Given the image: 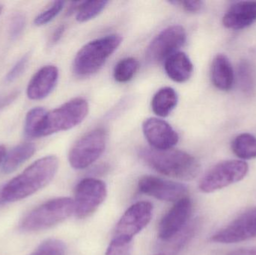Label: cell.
I'll return each instance as SVG.
<instances>
[{
  "mask_svg": "<svg viewBox=\"0 0 256 255\" xmlns=\"http://www.w3.org/2000/svg\"><path fill=\"white\" fill-rule=\"evenodd\" d=\"M58 168V160L55 156L39 159L2 187L3 202L21 200L42 190L52 181Z\"/></svg>",
  "mask_w": 256,
  "mask_h": 255,
  "instance_id": "obj_1",
  "label": "cell"
},
{
  "mask_svg": "<svg viewBox=\"0 0 256 255\" xmlns=\"http://www.w3.org/2000/svg\"><path fill=\"white\" fill-rule=\"evenodd\" d=\"M138 155L154 170L176 179L191 181L200 172L198 160L184 151L144 148L140 150Z\"/></svg>",
  "mask_w": 256,
  "mask_h": 255,
  "instance_id": "obj_2",
  "label": "cell"
},
{
  "mask_svg": "<svg viewBox=\"0 0 256 255\" xmlns=\"http://www.w3.org/2000/svg\"><path fill=\"white\" fill-rule=\"evenodd\" d=\"M122 42L120 34H114L96 39L82 46L74 61V72L81 77L90 76L98 71L108 58Z\"/></svg>",
  "mask_w": 256,
  "mask_h": 255,
  "instance_id": "obj_3",
  "label": "cell"
},
{
  "mask_svg": "<svg viewBox=\"0 0 256 255\" xmlns=\"http://www.w3.org/2000/svg\"><path fill=\"white\" fill-rule=\"evenodd\" d=\"M88 109V102L85 99L78 97L46 112L40 124L38 138L45 137L74 128L85 119Z\"/></svg>",
  "mask_w": 256,
  "mask_h": 255,
  "instance_id": "obj_4",
  "label": "cell"
},
{
  "mask_svg": "<svg viewBox=\"0 0 256 255\" xmlns=\"http://www.w3.org/2000/svg\"><path fill=\"white\" fill-rule=\"evenodd\" d=\"M74 212L73 199L57 198L33 210L21 223L25 232H38L50 229L68 219Z\"/></svg>",
  "mask_w": 256,
  "mask_h": 255,
  "instance_id": "obj_5",
  "label": "cell"
},
{
  "mask_svg": "<svg viewBox=\"0 0 256 255\" xmlns=\"http://www.w3.org/2000/svg\"><path fill=\"white\" fill-rule=\"evenodd\" d=\"M249 172V166L243 160H226L218 163L202 178L200 189L204 193L222 190L242 181Z\"/></svg>",
  "mask_w": 256,
  "mask_h": 255,
  "instance_id": "obj_6",
  "label": "cell"
},
{
  "mask_svg": "<svg viewBox=\"0 0 256 255\" xmlns=\"http://www.w3.org/2000/svg\"><path fill=\"white\" fill-rule=\"evenodd\" d=\"M106 142L108 133L104 129H94L88 132L70 149L68 156L70 166L78 170L91 166L104 152Z\"/></svg>",
  "mask_w": 256,
  "mask_h": 255,
  "instance_id": "obj_7",
  "label": "cell"
},
{
  "mask_svg": "<svg viewBox=\"0 0 256 255\" xmlns=\"http://www.w3.org/2000/svg\"><path fill=\"white\" fill-rule=\"evenodd\" d=\"M108 196V189L104 181L86 178L78 184L75 190V216L78 219L88 218L100 206Z\"/></svg>",
  "mask_w": 256,
  "mask_h": 255,
  "instance_id": "obj_8",
  "label": "cell"
},
{
  "mask_svg": "<svg viewBox=\"0 0 256 255\" xmlns=\"http://www.w3.org/2000/svg\"><path fill=\"white\" fill-rule=\"evenodd\" d=\"M186 39V31L182 25H172L165 28L149 44L146 51L148 61L156 64L166 61L178 52Z\"/></svg>",
  "mask_w": 256,
  "mask_h": 255,
  "instance_id": "obj_9",
  "label": "cell"
},
{
  "mask_svg": "<svg viewBox=\"0 0 256 255\" xmlns=\"http://www.w3.org/2000/svg\"><path fill=\"white\" fill-rule=\"evenodd\" d=\"M256 238V208L248 210L210 238L216 244H232Z\"/></svg>",
  "mask_w": 256,
  "mask_h": 255,
  "instance_id": "obj_10",
  "label": "cell"
},
{
  "mask_svg": "<svg viewBox=\"0 0 256 255\" xmlns=\"http://www.w3.org/2000/svg\"><path fill=\"white\" fill-rule=\"evenodd\" d=\"M153 205L150 202H137L124 213L116 228L115 238L132 241L150 223Z\"/></svg>",
  "mask_w": 256,
  "mask_h": 255,
  "instance_id": "obj_11",
  "label": "cell"
},
{
  "mask_svg": "<svg viewBox=\"0 0 256 255\" xmlns=\"http://www.w3.org/2000/svg\"><path fill=\"white\" fill-rule=\"evenodd\" d=\"M142 193L164 202H178L188 197V188L184 184L154 176H144L138 181Z\"/></svg>",
  "mask_w": 256,
  "mask_h": 255,
  "instance_id": "obj_12",
  "label": "cell"
},
{
  "mask_svg": "<svg viewBox=\"0 0 256 255\" xmlns=\"http://www.w3.org/2000/svg\"><path fill=\"white\" fill-rule=\"evenodd\" d=\"M192 208V202L188 197L174 204L160 223L158 237L161 241L167 242L186 227Z\"/></svg>",
  "mask_w": 256,
  "mask_h": 255,
  "instance_id": "obj_13",
  "label": "cell"
},
{
  "mask_svg": "<svg viewBox=\"0 0 256 255\" xmlns=\"http://www.w3.org/2000/svg\"><path fill=\"white\" fill-rule=\"evenodd\" d=\"M142 130L148 142L154 149H172L178 142L177 132L164 120L148 118L143 123Z\"/></svg>",
  "mask_w": 256,
  "mask_h": 255,
  "instance_id": "obj_14",
  "label": "cell"
},
{
  "mask_svg": "<svg viewBox=\"0 0 256 255\" xmlns=\"http://www.w3.org/2000/svg\"><path fill=\"white\" fill-rule=\"evenodd\" d=\"M58 70L56 66L46 65L36 72L28 82L26 94L32 100H40L48 97L56 85Z\"/></svg>",
  "mask_w": 256,
  "mask_h": 255,
  "instance_id": "obj_15",
  "label": "cell"
},
{
  "mask_svg": "<svg viewBox=\"0 0 256 255\" xmlns=\"http://www.w3.org/2000/svg\"><path fill=\"white\" fill-rule=\"evenodd\" d=\"M256 21V1H240L233 4L222 18L224 26L230 29L248 28Z\"/></svg>",
  "mask_w": 256,
  "mask_h": 255,
  "instance_id": "obj_16",
  "label": "cell"
},
{
  "mask_svg": "<svg viewBox=\"0 0 256 255\" xmlns=\"http://www.w3.org/2000/svg\"><path fill=\"white\" fill-rule=\"evenodd\" d=\"M212 80L214 85L220 91H230L234 85V70L230 60L224 54L216 55L214 59Z\"/></svg>",
  "mask_w": 256,
  "mask_h": 255,
  "instance_id": "obj_17",
  "label": "cell"
},
{
  "mask_svg": "<svg viewBox=\"0 0 256 255\" xmlns=\"http://www.w3.org/2000/svg\"><path fill=\"white\" fill-rule=\"evenodd\" d=\"M166 73L174 82H186L192 76L194 65L189 57L183 52H177L165 61Z\"/></svg>",
  "mask_w": 256,
  "mask_h": 255,
  "instance_id": "obj_18",
  "label": "cell"
},
{
  "mask_svg": "<svg viewBox=\"0 0 256 255\" xmlns=\"http://www.w3.org/2000/svg\"><path fill=\"white\" fill-rule=\"evenodd\" d=\"M36 146L32 143L20 144L10 150L3 160L2 172L10 174L14 172L22 163L32 157L36 152Z\"/></svg>",
  "mask_w": 256,
  "mask_h": 255,
  "instance_id": "obj_19",
  "label": "cell"
},
{
  "mask_svg": "<svg viewBox=\"0 0 256 255\" xmlns=\"http://www.w3.org/2000/svg\"><path fill=\"white\" fill-rule=\"evenodd\" d=\"M178 100L177 93L172 88H161L152 99V110L158 116L167 117L177 106Z\"/></svg>",
  "mask_w": 256,
  "mask_h": 255,
  "instance_id": "obj_20",
  "label": "cell"
},
{
  "mask_svg": "<svg viewBox=\"0 0 256 255\" xmlns=\"http://www.w3.org/2000/svg\"><path fill=\"white\" fill-rule=\"evenodd\" d=\"M232 150L238 158L244 160L256 158V137L250 133H242L232 142Z\"/></svg>",
  "mask_w": 256,
  "mask_h": 255,
  "instance_id": "obj_21",
  "label": "cell"
},
{
  "mask_svg": "<svg viewBox=\"0 0 256 255\" xmlns=\"http://www.w3.org/2000/svg\"><path fill=\"white\" fill-rule=\"evenodd\" d=\"M238 79L240 89L248 95L256 91V74L254 66L248 60H242L238 66Z\"/></svg>",
  "mask_w": 256,
  "mask_h": 255,
  "instance_id": "obj_22",
  "label": "cell"
},
{
  "mask_svg": "<svg viewBox=\"0 0 256 255\" xmlns=\"http://www.w3.org/2000/svg\"><path fill=\"white\" fill-rule=\"evenodd\" d=\"M140 64L136 58H123L118 61L114 69V78L116 81L121 83L130 80L138 71Z\"/></svg>",
  "mask_w": 256,
  "mask_h": 255,
  "instance_id": "obj_23",
  "label": "cell"
},
{
  "mask_svg": "<svg viewBox=\"0 0 256 255\" xmlns=\"http://www.w3.org/2000/svg\"><path fill=\"white\" fill-rule=\"evenodd\" d=\"M108 4V1H80L76 10V20L84 22L96 17L104 10Z\"/></svg>",
  "mask_w": 256,
  "mask_h": 255,
  "instance_id": "obj_24",
  "label": "cell"
},
{
  "mask_svg": "<svg viewBox=\"0 0 256 255\" xmlns=\"http://www.w3.org/2000/svg\"><path fill=\"white\" fill-rule=\"evenodd\" d=\"M46 113V110L42 107H36L31 109L26 116L24 124V133L28 139L38 138V133L40 128L42 120Z\"/></svg>",
  "mask_w": 256,
  "mask_h": 255,
  "instance_id": "obj_25",
  "label": "cell"
},
{
  "mask_svg": "<svg viewBox=\"0 0 256 255\" xmlns=\"http://www.w3.org/2000/svg\"><path fill=\"white\" fill-rule=\"evenodd\" d=\"M66 244L57 239H49L42 243L30 255H66Z\"/></svg>",
  "mask_w": 256,
  "mask_h": 255,
  "instance_id": "obj_26",
  "label": "cell"
},
{
  "mask_svg": "<svg viewBox=\"0 0 256 255\" xmlns=\"http://www.w3.org/2000/svg\"><path fill=\"white\" fill-rule=\"evenodd\" d=\"M64 1H54L46 10L39 13L34 19V24L37 26L46 25L52 20L64 7Z\"/></svg>",
  "mask_w": 256,
  "mask_h": 255,
  "instance_id": "obj_27",
  "label": "cell"
},
{
  "mask_svg": "<svg viewBox=\"0 0 256 255\" xmlns=\"http://www.w3.org/2000/svg\"><path fill=\"white\" fill-rule=\"evenodd\" d=\"M132 249V241L114 237L106 250V255H130Z\"/></svg>",
  "mask_w": 256,
  "mask_h": 255,
  "instance_id": "obj_28",
  "label": "cell"
},
{
  "mask_svg": "<svg viewBox=\"0 0 256 255\" xmlns=\"http://www.w3.org/2000/svg\"><path fill=\"white\" fill-rule=\"evenodd\" d=\"M30 59V55L28 53L26 54L20 59L18 60L16 64L14 65V67L10 69V71L8 73L7 76L6 77V82H12L18 79L24 73V72L25 71Z\"/></svg>",
  "mask_w": 256,
  "mask_h": 255,
  "instance_id": "obj_29",
  "label": "cell"
},
{
  "mask_svg": "<svg viewBox=\"0 0 256 255\" xmlns=\"http://www.w3.org/2000/svg\"><path fill=\"white\" fill-rule=\"evenodd\" d=\"M26 26V18L22 13H16L10 20L9 34L12 40H16L22 34Z\"/></svg>",
  "mask_w": 256,
  "mask_h": 255,
  "instance_id": "obj_30",
  "label": "cell"
},
{
  "mask_svg": "<svg viewBox=\"0 0 256 255\" xmlns=\"http://www.w3.org/2000/svg\"><path fill=\"white\" fill-rule=\"evenodd\" d=\"M172 4H179L183 7L184 10L190 13H196L200 11L203 7V1L198 0H192V1H170Z\"/></svg>",
  "mask_w": 256,
  "mask_h": 255,
  "instance_id": "obj_31",
  "label": "cell"
},
{
  "mask_svg": "<svg viewBox=\"0 0 256 255\" xmlns=\"http://www.w3.org/2000/svg\"><path fill=\"white\" fill-rule=\"evenodd\" d=\"M20 91L18 90L8 93L3 95H0V111L4 109V108L12 104L19 96Z\"/></svg>",
  "mask_w": 256,
  "mask_h": 255,
  "instance_id": "obj_32",
  "label": "cell"
},
{
  "mask_svg": "<svg viewBox=\"0 0 256 255\" xmlns=\"http://www.w3.org/2000/svg\"><path fill=\"white\" fill-rule=\"evenodd\" d=\"M227 255H256V247L234 250Z\"/></svg>",
  "mask_w": 256,
  "mask_h": 255,
  "instance_id": "obj_33",
  "label": "cell"
},
{
  "mask_svg": "<svg viewBox=\"0 0 256 255\" xmlns=\"http://www.w3.org/2000/svg\"><path fill=\"white\" fill-rule=\"evenodd\" d=\"M64 30H66V27H64V25L58 26V28L54 31V32L52 33V36H51L50 43H52V44L57 43V42L61 39V37H62Z\"/></svg>",
  "mask_w": 256,
  "mask_h": 255,
  "instance_id": "obj_34",
  "label": "cell"
},
{
  "mask_svg": "<svg viewBox=\"0 0 256 255\" xmlns=\"http://www.w3.org/2000/svg\"><path fill=\"white\" fill-rule=\"evenodd\" d=\"M6 155V148L3 145H0V164L2 163Z\"/></svg>",
  "mask_w": 256,
  "mask_h": 255,
  "instance_id": "obj_35",
  "label": "cell"
},
{
  "mask_svg": "<svg viewBox=\"0 0 256 255\" xmlns=\"http://www.w3.org/2000/svg\"><path fill=\"white\" fill-rule=\"evenodd\" d=\"M2 187H0V205L2 202H3L2 197Z\"/></svg>",
  "mask_w": 256,
  "mask_h": 255,
  "instance_id": "obj_36",
  "label": "cell"
},
{
  "mask_svg": "<svg viewBox=\"0 0 256 255\" xmlns=\"http://www.w3.org/2000/svg\"><path fill=\"white\" fill-rule=\"evenodd\" d=\"M2 10H3L2 5H1V4H0V14H1L2 12Z\"/></svg>",
  "mask_w": 256,
  "mask_h": 255,
  "instance_id": "obj_37",
  "label": "cell"
},
{
  "mask_svg": "<svg viewBox=\"0 0 256 255\" xmlns=\"http://www.w3.org/2000/svg\"><path fill=\"white\" fill-rule=\"evenodd\" d=\"M165 255V254H156V255Z\"/></svg>",
  "mask_w": 256,
  "mask_h": 255,
  "instance_id": "obj_38",
  "label": "cell"
}]
</instances>
